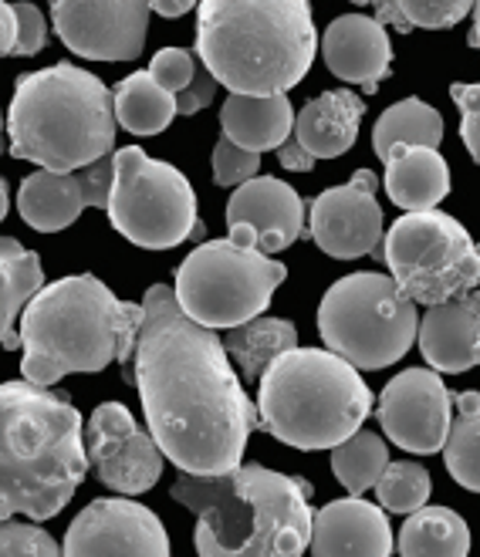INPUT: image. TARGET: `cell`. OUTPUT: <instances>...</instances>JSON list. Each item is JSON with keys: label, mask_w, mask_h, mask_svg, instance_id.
I'll return each mask as SVG.
<instances>
[{"label": "cell", "mask_w": 480, "mask_h": 557, "mask_svg": "<svg viewBox=\"0 0 480 557\" xmlns=\"http://www.w3.org/2000/svg\"><path fill=\"white\" fill-rule=\"evenodd\" d=\"M376 173L359 170L345 186L311 200L308 234L329 257L359 260L382 247V207L376 200Z\"/></svg>", "instance_id": "cell-15"}, {"label": "cell", "mask_w": 480, "mask_h": 557, "mask_svg": "<svg viewBox=\"0 0 480 557\" xmlns=\"http://www.w3.org/2000/svg\"><path fill=\"white\" fill-rule=\"evenodd\" d=\"M278 159H281V166L284 170H292V173H311L315 170V156L295 139V128H292V136H287L281 146H278Z\"/></svg>", "instance_id": "cell-41"}, {"label": "cell", "mask_w": 480, "mask_h": 557, "mask_svg": "<svg viewBox=\"0 0 480 557\" xmlns=\"http://www.w3.org/2000/svg\"><path fill=\"white\" fill-rule=\"evenodd\" d=\"M85 422L65 392L35 382L0 385V520H51L88 476Z\"/></svg>", "instance_id": "cell-2"}, {"label": "cell", "mask_w": 480, "mask_h": 557, "mask_svg": "<svg viewBox=\"0 0 480 557\" xmlns=\"http://www.w3.org/2000/svg\"><path fill=\"white\" fill-rule=\"evenodd\" d=\"M443 143V115L420 102V98H403L376 119L372 149L379 159H386L396 146H440Z\"/></svg>", "instance_id": "cell-30"}, {"label": "cell", "mask_w": 480, "mask_h": 557, "mask_svg": "<svg viewBox=\"0 0 480 557\" xmlns=\"http://www.w3.org/2000/svg\"><path fill=\"white\" fill-rule=\"evenodd\" d=\"M210 162H213V180H217V186H241L250 176H258V170H261V152H250V149L237 146L234 139L220 136V143L213 146Z\"/></svg>", "instance_id": "cell-35"}, {"label": "cell", "mask_w": 480, "mask_h": 557, "mask_svg": "<svg viewBox=\"0 0 480 557\" xmlns=\"http://www.w3.org/2000/svg\"><path fill=\"white\" fill-rule=\"evenodd\" d=\"M8 207H11V196H8V183L0 180V220L8 216Z\"/></svg>", "instance_id": "cell-45"}, {"label": "cell", "mask_w": 480, "mask_h": 557, "mask_svg": "<svg viewBox=\"0 0 480 557\" xmlns=\"http://www.w3.org/2000/svg\"><path fill=\"white\" fill-rule=\"evenodd\" d=\"M112 173H115L112 152L69 173H54V170L30 173L17 193V213L27 226H35L38 234L69 231L82 216V210L109 207Z\"/></svg>", "instance_id": "cell-16"}, {"label": "cell", "mask_w": 480, "mask_h": 557, "mask_svg": "<svg viewBox=\"0 0 480 557\" xmlns=\"http://www.w3.org/2000/svg\"><path fill=\"white\" fill-rule=\"evenodd\" d=\"M379 253L399 290L423 308L480 284V244L470 240L464 223L436 207L403 213L382 237Z\"/></svg>", "instance_id": "cell-9"}, {"label": "cell", "mask_w": 480, "mask_h": 557, "mask_svg": "<svg viewBox=\"0 0 480 557\" xmlns=\"http://www.w3.org/2000/svg\"><path fill=\"white\" fill-rule=\"evenodd\" d=\"M362 115H366V102L348 88L322 91L298 112L295 139L315 159H339L356 146Z\"/></svg>", "instance_id": "cell-23"}, {"label": "cell", "mask_w": 480, "mask_h": 557, "mask_svg": "<svg viewBox=\"0 0 480 557\" xmlns=\"http://www.w3.org/2000/svg\"><path fill=\"white\" fill-rule=\"evenodd\" d=\"M115 122L133 136H159L176 119V95L167 91L149 72L122 78L112 91Z\"/></svg>", "instance_id": "cell-28"}, {"label": "cell", "mask_w": 480, "mask_h": 557, "mask_svg": "<svg viewBox=\"0 0 480 557\" xmlns=\"http://www.w3.org/2000/svg\"><path fill=\"white\" fill-rule=\"evenodd\" d=\"M379 422L386 436L416 456L440 453L454 422V396L436 369H406L379 396Z\"/></svg>", "instance_id": "cell-14"}, {"label": "cell", "mask_w": 480, "mask_h": 557, "mask_svg": "<svg viewBox=\"0 0 480 557\" xmlns=\"http://www.w3.org/2000/svg\"><path fill=\"white\" fill-rule=\"evenodd\" d=\"M149 0H51V21L69 51L88 61H133L146 48Z\"/></svg>", "instance_id": "cell-12"}, {"label": "cell", "mask_w": 480, "mask_h": 557, "mask_svg": "<svg viewBox=\"0 0 480 557\" xmlns=\"http://www.w3.org/2000/svg\"><path fill=\"white\" fill-rule=\"evenodd\" d=\"M470 48L480 51V0H473V27H470Z\"/></svg>", "instance_id": "cell-44"}, {"label": "cell", "mask_w": 480, "mask_h": 557, "mask_svg": "<svg viewBox=\"0 0 480 557\" xmlns=\"http://www.w3.org/2000/svg\"><path fill=\"white\" fill-rule=\"evenodd\" d=\"M45 287V268L35 250H24L14 237H0V348L17 351V321L27 301Z\"/></svg>", "instance_id": "cell-26"}, {"label": "cell", "mask_w": 480, "mask_h": 557, "mask_svg": "<svg viewBox=\"0 0 480 557\" xmlns=\"http://www.w3.org/2000/svg\"><path fill=\"white\" fill-rule=\"evenodd\" d=\"M217 85L220 82L207 72V64H200L194 82H189L183 91H176V115H197L200 109H207L217 95Z\"/></svg>", "instance_id": "cell-40"}, {"label": "cell", "mask_w": 480, "mask_h": 557, "mask_svg": "<svg viewBox=\"0 0 480 557\" xmlns=\"http://www.w3.org/2000/svg\"><path fill=\"white\" fill-rule=\"evenodd\" d=\"M143 327V305L119 301L95 277H61L27 301L21 318V372L35 385L65 375H95L119 362L133 385V355Z\"/></svg>", "instance_id": "cell-3"}, {"label": "cell", "mask_w": 480, "mask_h": 557, "mask_svg": "<svg viewBox=\"0 0 480 557\" xmlns=\"http://www.w3.org/2000/svg\"><path fill=\"white\" fill-rule=\"evenodd\" d=\"M416 332V301L399 290L393 274L359 271L339 277L318 305V335L325 348L362 372L396 366L413 348Z\"/></svg>", "instance_id": "cell-7"}, {"label": "cell", "mask_w": 480, "mask_h": 557, "mask_svg": "<svg viewBox=\"0 0 480 557\" xmlns=\"http://www.w3.org/2000/svg\"><path fill=\"white\" fill-rule=\"evenodd\" d=\"M287 268L264 250L207 240L176 268V301L204 327H234L268 311Z\"/></svg>", "instance_id": "cell-8"}, {"label": "cell", "mask_w": 480, "mask_h": 557, "mask_svg": "<svg viewBox=\"0 0 480 557\" xmlns=\"http://www.w3.org/2000/svg\"><path fill=\"white\" fill-rule=\"evenodd\" d=\"M382 162L390 200L403 210H430L451 193V170L433 146H396Z\"/></svg>", "instance_id": "cell-25"}, {"label": "cell", "mask_w": 480, "mask_h": 557, "mask_svg": "<svg viewBox=\"0 0 480 557\" xmlns=\"http://www.w3.org/2000/svg\"><path fill=\"white\" fill-rule=\"evenodd\" d=\"M352 4H369V0H352Z\"/></svg>", "instance_id": "cell-47"}, {"label": "cell", "mask_w": 480, "mask_h": 557, "mask_svg": "<svg viewBox=\"0 0 480 557\" xmlns=\"http://www.w3.org/2000/svg\"><path fill=\"white\" fill-rule=\"evenodd\" d=\"M427 366L440 375H460L480 366V290L427 305L416 332Z\"/></svg>", "instance_id": "cell-20"}, {"label": "cell", "mask_w": 480, "mask_h": 557, "mask_svg": "<svg viewBox=\"0 0 480 557\" xmlns=\"http://www.w3.org/2000/svg\"><path fill=\"white\" fill-rule=\"evenodd\" d=\"M227 355L241 366L244 382H258L264 375V369L274 362V358L287 348L298 345V327L284 318H250L244 324L227 327V335L220 338Z\"/></svg>", "instance_id": "cell-27"}, {"label": "cell", "mask_w": 480, "mask_h": 557, "mask_svg": "<svg viewBox=\"0 0 480 557\" xmlns=\"http://www.w3.org/2000/svg\"><path fill=\"white\" fill-rule=\"evenodd\" d=\"M220 128L223 136L250 152L278 149L295 128V109L287 102V91L278 95H241L231 91V98L220 109Z\"/></svg>", "instance_id": "cell-24"}, {"label": "cell", "mask_w": 480, "mask_h": 557, "mask_svg": "<svg viewBox=\"0 0 480 557\" xmlns=\"http://www.w3.org/2000/svg\"><path fill=\"white\" fill-rule=\"evenodd\" d=\"M133 382L156 446L180 473L210 476L241 467L250 433L261 430L258 406L217 332L189 318L167 284L146 290Z\"/></svg>", "instance_id": "cell-1"}, {"label": "cell", "mask_w": 480, "mask_h": 557, "mask_svg": "<svg viewBox=\"0 0 480 557\" xmlns=\"http://www.w3.org/2000/svg\"><path fill=\"white\" fill-rule=\"evenodd\" d=\"M200 4V0H149V8L159 17H183Z\"/></svg>", "instance_id": "cell-43"}, {"label": "cell", "mask_w": 480, "mask_h": 557, "mask_svg": "<svg viewBox=\"0 0 480 557\" xmlns=\"http://www.w3.org/2000/svg\"><path fill=\"white\" fill-rule=\"evenodd\" d=\"M173 500L189 507L197 523V550L207 557H237L254 534V507L231 473H180Z\"/></svg>", "instance_id": "cell-18"}, {"label": "cell", "mask_w": 480, "mask_h": 557, "mask_svg": "<svg viewBox=\"0 0 480 557\" xmlns=\"http://www.w3.org/2000/svg\"><path fill=\"white\" fill-rule=\"evenodd\" d=\"M376 399L332 348H287L258 379L261 430L295 449H332L369 419Z\"/></svg>", "instance_id": "cell-6"}, {"label": "cell", "mask_w": 480, "mask_h": 557, "mask_svg": "<svg viewBox=\"0 0 480 557\" xmlns=\"http://www.w3.org/2000/svg\"><path fill=\"white\" fill-rule=\"evenodd\" d=\"M85 453L99 480L125 497L146 494L163 473V449L119 403H106L91 412L85 425Z\"/></svg>", "instance_id": "cell-13"}, {"label": "cell", "mask_w": 480, "mask_h": 557, "mask_svg": "<svg viewBox=\"0 0 480 557\" xmlns=\"http://www.w3.org/2000/svg\"><path fill=\"white\" fill-rule=\"evenodd\" d=\"M457 403V422H451V433L443 443V463L451 476L464 486L480 494V392L467 388Z\"/></svg>", "instance_id": "cell-31"}, {"label": "cell", "mask_w": 480, "mask_h": 557, "mask_svg": "<svg viewBox=\"0 0 480 557\" xmlns=\"http://www.w3.org/2000/svg\"><path fill=\"white\" fill-rule=\"evenodd\" d=\"M14 45H17V14L14 4L0 0V58L14 54Z\"/></svg>", "instance_id": "cell-42"}, {"label": "cell", "mask_w": 480, "mask_h": 557, "mask_svg": "<svg viewBox=\"0 0 480 557\" xmlns=\"http://www.w3.org/2000/svg\"><path fill=\"white\" fill-rule=\"evenodd\" d=\"M322 54L335 78L359 85L366 95H372L382 85L393 64V45L386 35V24L366 14L335 17L325 30Z\"/></svg>", "instance_id": "cell-22"}, {"label": "cell", "mask_w": 480, "mask_h": 557, "mask_svg": "<svg viewBox=\"0 0 480 557\" xmlns=\"http://www.w3.org/2000/svg\"><path fill=\"white\" fill-rule=\"evenodd\" d=\"M369 4H376L382 24H393L403 35L454 27L473 11V0H369Z\"/></svg>", "instance_id": "cell-33"}, {"label": "cell", "mask_w": 480, "mask_h": 557, "mask_svg": "<svg viewBox=\"0 0 480 557\" xmlns=\"http://www.w3.org/2000/svg\"><path fill=\"white\" fill-rule=\"evenodd\" d=\"M234 480L254 507V534L244 547V557H292L308 550L315 510L311 486L301 476H284L261 463H241Z\"/></svg>", "instance_id": "cell-11"}, {"label": "cell", "mask_w": 480, "mask_h": 557, "mask_svg": "<svg viewBox=\"0 0 480 557\" xmlns=\"http://www.w3.org/2000/svg\"><path fill=\"white\" fill-rule=\"evenodd\" d=\"M72 557H88V554H152L167 557L170 554V537L159 517L122 497H106L91 500L65 534V547Z\"/></svg>", "instance_id": "cell-19"}, {"label": "cell", "mask_w": 480, "mask_h": 557, "mask_svg": "<svg viewBox=\"0 0 480 557\" xmlns=\"http://www.w3.org/2000/svg\"><path fill=\"white\" fill-rule=\"evenodd\" d=\"M58 541L41 531L38 523H27V520H0V557H51L58 554Z\"/></svg>", "instance_id": "cell-36"}, {"label": "cell", "mask_w": 480, "mask_h": 557, "mask_svg": "<svg viewBox=\"0 0 480 557\" xmlns=\"http://www.w3.org/2000/svg\"><path fill=\"white\" fill-rule=\"evenodd\" d=\"M112 159L115 173L106 210L125 240L146 250H170L183 240L204 237L197 193L176 166L146 156L139 146L119 149Z\"/></svg>", "instance_id": "cell-10"}, {"label": "cell", "mask_w": 480, "mask_h": 557, "mask_svg": "<svg viewBox=\"0 0 480 557\" xmlns=\"http://www.w3.org/2000/svg\"><path fill=\"white\" fill-rule=\"evenodd\" d=\"M451 98L460 109V139L473 162H480V85H451Z\"/></svg>", "instance_id": "cell-38"}, {"label": "cell", "mask_w": 480, "mask_h": 557, "mask_svg": "<svg viewBox=\"0 0 480 557\" xmlns=\"http://www.w3.org/2000/svg\"><path fill=\"white\" fill-rule=\"evenodd\" d=\"M390 467V446L372 430H359L339 446H332V473L348 494H366Z\"/></svg>", "instance_id": "cell-32"}, {"label": "cell", "mask_w": 480, "mask_h": 557, "mask_svg": "<svg viewBox=\"0 0 480 557\" xmlns=\"http://www.w3.org/2000/svg\"><path fill=\"white\" fill-rule=\"evenodd\" d=\"M231 240L264 253H281L305 231V200L278 176H250L227 200Z\"/></svg>", "instance_id": "cell-17"}, {"label": "cell", "mask_w": 480, "mask_h": 557, "mask_svg": "<svg viewBox=\"0 0 480 557\" xmlns=\"http://www.w3.org/2000/svg\"><path fill=\"white\" fill-rule=\"evenodd\" d=\"M11 156L41 170L69 173L115 149L112 91L99 75L58 61L21 75L8 109Z\"/></svg>", "instance_id": "cell-5"}, {"label": "cell", "mask_w": 480, "mask_h": 557, "mask_svg": "<svg viewBox=\"0 0 480 557\" xmlns=\"http://www.w3.org/2000/svg\"><path fill=\"white\" fill-rule=\"evenodd\" d=\"M197 69H200L197 58L189 51H183V48H163V51H156L152 61H149V75L173 95L194 82Z\"/></svg>", "instance_id": "cell-37"}, {"label": "cell", "mask_w": 480, "mask_h": 557, "mask_svg": "<svg viewBox=\"0 0 480 557\" xmlns=\"http://www.w3.org/2000/svg\"><path fill=\"white\" fill-rule=\"evenodd\" d=\"M396 550L406 557H464L470 554L467 520L451 507H420L413 510L396 537Z\"/></svg>", "instance_id": "cell-29"}, {"label": "cell", "mask_w": 480, "mask_h": 557, "mask_svg": "<svg viewBox=\"0 0 480 557\" xmlns=\"http://www.w3.org/2000/svg\"><path fill=\"white\" fill-rule=\"evenodd\" d=\"M318 30L308 0H200L197 54L241 95L295 88L315 61Z\"/></svg>", "instance_id": "cell-4"}, {"label": "cell", "mask_w": 480, "mask_h": 557, "mask_svg": "<svg viewBox=\"0 0 480 557\" xmlns=\"http://www.w3.org/2000/svg\"><path fill=\"white\" fill-rule=\"evenodd\" d=\"M433 480L420 463H390L376 480L379 507L390 513H413L430 500Z\"/></svg>", "instance_id": "cell-34"}, {"label": "cell", "mask_w": 480, "mask_h": 557, "mask_svg": "<svg viewBox=\"0 0 480 557\" xmlns=\"http://www.w3.org/2000/svg\"><path fill=\"white\" fill-rule=\"evenodd\" d=\"M308 550L318 557H339V554L386 557L396 550V541L390 531L386 510L362 500L359 494H348L345 500H332L311 513Z\"/></svg>", "instance_id": "cell-21"}, {"label": "cell", "mask_w": 480, "mask_h": 557, "mask_svg": "<svg viewBox=\"0 0 480 557\" xmlns=\"http://www.w3.org/2000/svg\"><path fill=\"white\" fill-rule=\"evenodd\" d=\"M14 14H17V45H14V54H21V58L38 54L45 48V41H48V21H45V14L35 4H27V0H17Z\"/></svg>", "instance_id": "cell-39"}, {"label": "cell", "mask_w": 480, "mask_h": 557, "mask_svg": "<svg viewBox=\"0 0 480 557\" xmlns=\"http://www.w3.org/2000/svg\"><path fill=\"white\" fill-rule=\"evenodd\" d=\"M4 128L8 125H4V115H0V156H4Z\"/></svg>", "instance_id": "cell-46"}]
</instances>
